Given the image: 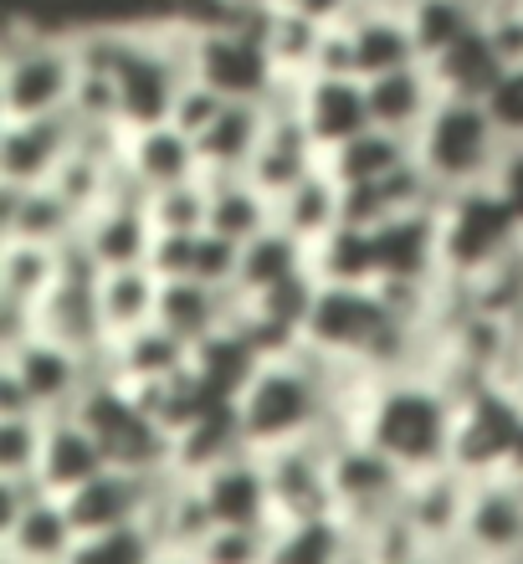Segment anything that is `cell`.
<instances>
[{"label": "cell", "instance_id": "cell-1", "mask_svg": "<svg viewBox=\"0 0 523 564\" xmlns=\"http://www.w3.org/2000/svg\"><path fill=\"white\" fill-rule=\"evenodd\" d=\"M349 431L395 457L405 473L447 467L451 436H457V390L436 370L374 375L349 416Z\"/></svg>", "mask_w": 523, "mask_h": 564}, {"label": "cell", "instance_id": "cell-2", "mask_svg": "<svg viewBox=\"0 0 523 564\" xmlns=\"http://www.w3.org/2000/svg\"><path fill=\"white\" fill-rule=\"evenodd\" d=\"M77 88H83L77 31H52L26 15H11L0 36V123L73 113Z\"/></svg>", "mask_w": 523, "mask_h": 564}, {"label": "cell", "instance_id": "cell-3", "mask_svg": "<svg viewBox=\"0 0 523 564\" xmlns=\"http://www.w3.org/2000/svg\"><path fill=\"white\" fill-rule=\"evenodd\" d=\"M411 144H416V164L432 175L442 195L493 185L513 149L493 123L488 104L472 93H442V104L432 108V119L421 123Z\"/></svg>", "mask_w": 523, "mask_h": 564}, {"label": "cell", "instance_id": "cell-4", "mask_svg": "<svg viewBox=\"0 0 523 564\" xmlns=\"http://www.w3.org/2000/svg\"><path fill=\"white\" fill-rule=\"evenodd\" d=\"M262 15H210L190 26V67L195 77L216 88L226 104H262L272 108L287 93L268 42H262Z\"/></svg>", "mask_w": 523, "mask_h": 564}, {"label": "cell", "instance_id": "cell-5", "mask_svg": "<svg viewBox=\"0 0 523 564\" xmlns=\"http://www.w3.org/2000/svg\"><path fill=\"white\" fill-rule=\"evenodd\" d=\"M98 375L103 359L31 334L26 344L0 349V416H67Z\"/></svg>", "mask_w": 523, "mask_h": 564}, {"label": "cell", "instance_id": "cell-6", "mask_svg": "<svg viewBox=\"0 0 523 564\" xmlns=\"http://www.w3.org/2000/svg\"><path fill=\"white\" fill-rule=\"evenodd\" d=\"M77 416L88 421V431L98 436V446L108 452V462H113V467L139 473V477L175 473V436L154 421V411L144 405V395H139V390H129L123 380H113L108 370L98 375L88 390H83Z\"/></svg>", "mask_w": 523, "mask_h": 564}, {"label": "cell", "instance_id": "cell-7", "mask_svg": "<svg viewBox=\"0 0 523 564\" xmlns=\"http://www.w3.org/2000/svg\"><path fill=\"white\" fill-rule=\"evenodd\" d=\"M523 241V221L513 200L493 185L457 191L442 200V268L451 282H472L488 272L498 257H509Z\"/></svg>", "mask_w": 523, "mask_h": 564}, {"label": "cell", "instance_id": "cell-8", "mask_svg": "<svg viewBox=\"0 0 523 564\" xmlns=\"http://www.w3.org/2000/svg\"><path fill=\"white\" fill-rule=\"evenodd\" d=\"M523 436V386L513 380H482L457 395V436H451V467L478 477L509 473Z\"/></svg>", "mask_w": 523, "mask_h": 564}, {"label": "cell", "instance_id": "cell-9", "mask_svg": "<svg viewBox=\"0 0 523 564\" xmlns=\"http://www.w3.org/2000/svg\"><path fill=\"white\" fill-rule=\"evenodd\" d=\"M329 482H334V513L364 534L370 523L395 513L405 498V473L395 457H385L374 442H364L359 431H334L329 436Z\"/></svg>", "mask_w": 523, "mask_h": 564}, {"label": "cell", "instance_id": "cell-10", "mask_svg": "<svg viewBox=\"0 0 523 564\" xmlns=\"http://www.w3.org/2000/svg\"><path fill=\"white\" fill-rule=\"evenodd\" d=\"M293 119L308 129V139L318 144V154L329 160L334 149H345L349 139H359L364 129H374L364 77H355V73H308L303 83H293Z\"/></svg>", "mask_w": 523, "mask_h": 564}, {"label": "cell", "instance_id": "cell-11", "mask_svg": "<svg viewBox=\"0 0 523 564\" xmlns=\"http://www.w3.org/2000/svg\"><path fill=\"white\" fill-rule=\"evenodd\" d=\"M73 149H77L73 113L0 123V185H11V191L52 185L62 164L73 160Z\"/></svg>", "mask_w": 523, "mask_h": 564}, {"label": "cell", "instance_id": "cell-12", "mask_svg": "<svg viewBox=\"0 0 523 564\" xmlns=\"http://www.w3.org/2000/svg\"><path fill=\"white\" fill-rule=\"evenodd\" d=\"M272 482V508L277 519H314L334 513V482H329V436L293 442L277 452H262Z\"/></svg>", "mask_w": 523, "mask_h": 564}, {"label": "cell", "instance_id": "cell-13", "mask_svg": "<svg viewBox=\"0 0 523 564\" xmlns=\"http://www.w3.org/2000/svg\"><path fill=\"white\" fill-rule=\"evenodd\" d=\"M462 544L482 564L523 554V482L519 477L498 473V477H478L472 482L467 519H462Z\"/></svg>", "mask_w": 523, "mask_h": 564}, {"label": "cell", "instance_id": "cell-14", "mask_svg": "<svg viewBox=\"0 0 523 564\" xmlns=\"http://www.w3.org/2000/svg\"><path fill=\"white\" fill-rule=\"evenodd\" d=\"M83 252L92 257L98 272H119V268H150V252L160 231L150 221V200H108L83 221L77 231Z\"/></svg>", "mask_w": 523, "mask_h": 564}, {"label": "cell", "instance_id": "cell-15", "mask_svg": "<svg viewBox=\"0 0 523 564\" xmlns=\"http://www.w3.org/2000/svg\"><path fill=\"white\" fill-rule=\"evenodd\" d=\"M380 247V282H442V206L411 210L395 221L374 226Z\"/></svg>", "mask_w": 523, "mask_h": 564}, {"label": "cell", "instance_id": "cell-16", "mask_svg": "<svg viewBox=\"0 0 523 564\" xmlns=\"http://www.w3.org/2000/svg\"><path fill=\"white\" fill-rule=\"evenodd\" d=\"M195 482H200V498H206L216 523H277L262 452H237V457L216 462L210 473H200Z\"/></svg>", "mask_w": 523, "mask_h": 564}, {"label": "cell", "instance_id": "cell-17", "mask_svg": "<svg viewBox=\"0 0 523 564\" xmlns=\"http://www.w3.org/2000/svg\"><path fill=\"white\" fill-rule=\"evenodd\" d=\"M154 498V477L123 473V467H108L92 482H83L77 492H67V519L83 539L88 534H108V529H129V523H144Z\"/></svg>", "mask_w": 523, "mask_h": 564}, {"label": "cell", "instance_id": "cell-18", "mask_svg": "<svg viewBox=\"0 0 523 564\" xmlns=\"http://www.w3.org/2000/svg\"><path fill=\"white\" fill-rule=\"evenodd\" d=\"M467 498H472V477L457 473V467H432V473H411L401 498V513L416 523V534L442 550V544H457L462 539V519H467Z\"/></svg>", "mask_w": 523, "mask_h": 564}, {"label": "cell", "instance_id": "cell-19", "mask_svg": "<svg viewBox=\"0 0 523 564\" xmlns=\"http://www.w3.org/2000/svg\"><path fill=\"white\" fill-rule=\"evenodd\" d=\"M123 170L134 175V185L144 195L170 191V185H190V180H206L200 170V149L185 129L175 123H154V129H134L123 134Z\"/></svg>", "mask_w": 523, "mask_h": 564}, {"label": "cell", "instance_id": "cell-20", "mask_svg": "<svg viewBox=\"0 0 523 564\" xmlns=\"http://www.w3.org/2000/svg\"><path fill=\"white\" fill-rule=\"evenodd\" d=\"M83 231V210L57 185L11 191L0 185V241H36V247H67Z\"/></svg>", "mask_w": 523, "mask_h": 564}, {"label": "cell", "instance_id": "cell-21", "mask_svg": "<svg viewBox=\"0 0 523 564\" xmlns=\"http://www.w3.org/2000/svg\"><path fill=\"white\" fill-rule=\"evenodd\" d=\"M237 313H241L237 288H210L200 278H160V318L154 324H165L170 334H179L190 349L206 344L210 334L231 328Z\"/></svg>", "mask_w": 523, "mask_h": 564}, {"label": "cell", "instance_id": "cell-22", "mask_svg": "<svg viewBox=\"0 0 523 564\" xmlns=\"http://www.w3.org/2000/svg\"><path fill=\"white\" fill-rule=\"evenodd\" d=\"M103 370L144 395V390L165 386V380L190 370V344L179 339V334H170L165 324H144V328H134V334H123V339L108 344Z\"/></svg>", "mask_w": 523, "mask_h": 564}, {"label": "cell", "instance_id": "cell-23", "mask_svg": "<svg viewBox=\"0 0 523 564\" xmlns=\"http://www.w3.org/2000/svg\"><path fill=\"white\" fill-rule=\"evenodd\" d=\"M364 93H370V119L374 129H390V134L416 139V129L432 119V108L442 104V77L426 67V62H411V67H395V73L364 77Z\"/></svg>", "mask_w": 523, "mask_h": 564}, {"label": "cell", "instance_id": "cell-24", "mask_svg": "<svg viewBox=\"0 0 523 564\" xmlns=\"http://www.w3.org/2000/svg\"><path fill=\"white\" fill-rule=\"evenodd\" d=\"M108 467H113V462H108V452L98 446V436H92L88 421L77 416V411H67V416H46L42 467H36V477H42L46 492L67 498V492H77L98 473H108Z\"/></svg>", "mask_w": 523, "mask_h": 564}, {"label": "cell", "instance_id": "cell-25", "mask_svg": "<svg viewBox=\"0 0 523 564\" xmlns=\"http://www.w3.org/2000/svg\"><path fill=\"white\" fill-rule=\"evenodd\" d=\"M77 529L67 519V503L57 492H46L42 503L0 523V564H67L77 550Z\"/></svg>", "mask_w": 523, "mask_h": 564}, {"label": "cell", "instance_id": "cell-26", "mask_svg": "<svg viewBox=\"0 0 523 564\" xmlns=\"http://www.w3.org/2000/svg\"><path fill=\"white\" fill-rule=\"evenodd\" d=\"M345 42H349V62H355L359 77H380V73H395V67L421 62L416 31H411V15L405 11L359 6L345 21Z\"/></svg>", "mask_w": 523, "mask_h": 564}, {"label": "cell", "instance_id": "cell-27", "mask_svg": "<svg viewBox=\"0 0 523 564\" xmlns=\"http://www.w3.org/2000/svg\"><path fill=\"white\" fill-rule=\"evenodd\" d=\"M268 123H272V108L226 104L221 119L195 139V149H200V170H206V175H247L252 160H257V149H262V139H268Z\"/></svg>", "mask_w": 523, "mask_h": 564}, {"label": "cell", "instance_id": "cell-28", "mask_svg": "<svg viewBox=\"0 0 523 564\" xmlns=\"http://www.w3.org/2000/svg\"><path fill=\"white\" fill-rule=\"evenodd\" d=\"M268 359L252 349V339L241 334L237 324L221 328V334H210L206 344H195L190 349V375L200 380V390H206L210 401L221 405H237L241 390L252 386V375L262 370Z\"/></svg>", "mask_w": 523, "mask_h": 564}, {"label": "cell", "instance_id": "cell-29", "mask_svg": "<svg viewBox=\"0 0 523 564\" xmlns=\"http://www.w3.org/2000/svg\"><path fill=\"white\" fill-rule=\"evenodd\" d=\"M314 272V252L303 247L293 231L272 221L268 231H257L252 241H241V268H237V293L241 297H262L283 282Z\"/></svg>", "mask_w": 523, "mask_h": 564}, {"label": "cell", "instance_id": "cell-30", "mask_svg": "<svg viewBox=\"0 0 523 564\" xmlns=\"http://www.w3.org/2000/svg\"><path fill=\"white\" fill-rule=\"evenodd\" d=\"M57 282H62V247L0 241V308L36 313Z\"/></svg>", "mask_w": 523, "mask_h": 564}, {"label": "cell", "instance_id": "cell-31", "mask_svg": "<svg viewBox=\"0 0 523 564\" xmlns=\"http://www.w3.org/2000/svg\"><path fill=\"white\" fill-rule=\"evenodd\" d=\"M277 226H283V231H293L308 252L329 237L334 226H345V185L329 175V164H324V170H314L303 185H293V191L277 200Z\"/></svg>", "mask_w": 523, "mask_h": 564}, {"label": "cell", "instance_id": "cell-32", "mask_svg": "<svg viewBox=\"0 0 523 564\" xmlns=\"http://www.w3.org/2000/svg\"><path fill=\"white\" fill-rule=\"evenodd\" d=\"M359 544L339 513H314V519H277L272 523L268 564H339Z\"/></svg>", "mask_w": 523, "mask_h": 564}, {"label": "cell", "instance_id": "cell-33", "mask_svg": "<svg viewBox=\"0 0 523 564\" xmlns=\"http://www.w3.org/2000/svg\"><path fill=\"white\" fill-rule=\"evenodd\" d=\"M206 191H210V231L231 237L237 247L277 221V200L252 175H206Z\"/></svg>", "mask_w": 523, "mask_h": 564}, {"label": "cell", "instance_id": "cell-34", "mask_svg": "<svg viewBox=\"0 0 523 564\" xmlns=\"http://www.w3.org/2000/svg\"><path fill=\"white\" fill-rule=\"evenodd\" d=\"M98 313H103L108 344L134 334L160 318V272L154 268H119L98 278Z\"/></svg>", "mask_w": 523, "mask_h": 564}, {"label": "cell", "instance_id": "cell-35", "mask_svg": "<svg viewBox=\"0 0 523 564\" xmlns=\"http://www.w3.org/2000/svg\"><path fill=\"white\" fill-rule=\"evenodd\" d=\"M314 278L324 288H374L380 282V247L370 226H334L314 247Z\"/></svg>", "mask_w": 523, "mask_h": 564}, {"label": "cell", "instance_id": "cell-36", "mask_svg": "<svg viewBox=\"0 0 523 564\" xmlns=\"http://www.w3.org/2000/svg\"><path fill=\"white\" fill-rule=\"evenodd\" d=\"M237 452H252L247 436H241L237 405H210L206 416L190 421V426L175 436V473L200 477V473H210L216 462L237 457Z\"/></svg>", "mask_w": 523, "mask_h": 564}, {"label": "cell", "instance_id": "cell-37", "mask_svg": "<svg viewBox=\"0 0 523 564\" xmlns=\"http://www.w3.org/2000/svg\"><path fill=\"white\" fill-rule=\"evenodd\" d=\"M324 36H329L324 21H308V15L287 11V6H272V11L262 15V42H268V52H272V62H277L283 83H303L308 73H318Z\"/></svg>", "mask_w": 523, "mask_h": 564}, {"label": "cell", "instance_id": "cell-38", "mask_svg": "<svg viewBox=\"0 0 523 564\" xmlns=\"http://www.w3.org/2000/svg\"><path fill=\"white\" fill-rule=\"evenodd\" d=\"M416 160V144L405 134H390V129H364L359 139H349L345 149H334L329 160V175L339 185H370V180H385L395 170Z\"/></svg>", "mask_w": 523, "mask_h": 564}, {"label": "cell", "instance_id": "cell-39", "mask_svg": "<svg viewBox=\"0 0 523 564\" xmlns=\"http://www.w3.org/2000/svg\"><path fill=\"white\" fill-rule=\"evenodd\" d=\"M405 15H411V31H416L421 62H442L451 46H462L467 36L482 31V11L472 0H411Z\"/></svg>", "mask_w": 523, "mask_h": 564}, {"label": "cell", "instance_id": "cell-40", "mask_svg": "<svg viewBox=\"0 0 523 564\" xmlns=\"http://www.w3.org/2000/svg\"><path fill=\"white\" fill-rule=\"evenodd\" d=\"M150 221L160 237H195L210 226V191L206 180H190V185H170V191L150 195Z\"/></svg>", "mask_w": 523, "mask_h": 564}, {"label": "cell", "instance_id": "cell-41", "mask_svg": "<svg viewBox=\"0 0 523 564\" xmlns=\"http://www.w3.org/2000/svg\"><path fill=\"white\" fill-rule=\"evenodd\" d=\"M154 560H160V539L144 523H129V529L77 539V550L67 564H154Z\"/></svg>", "mask_w": 523, "mask_h": 564}, {"label": "cell", "instance_id": "cell-42", "mask_svg": "<svg viewBox=\"0 0 523 564\" xmlns=\"http://www.w3.org/2000/svg\"><path fill=\"white\" fill-rule=\"evenodd\" d=\"M195 554L200 564H268L272 523H216Z\"/></svg>", "mask_w": 523, "mask_h": 564}, {"label": "cell", "instance_id": "cell-43", "mask_svg": "<svg viewBox=\"0 0 523 564\" xmlns=\"http://www.w3.org/2000/svg\"><path fill=\"white\" fill-rule=\"evenodd\" d=\"M46 416H0V477H36Z\"/></svg>", "mask_w": 523, "mask_h": 564}, {"label": "cell", "instance_id": "cell-44", "mask_svg": "<svg viewBox=\"0 0 523 564\" xmlns=\"http://www.w3.org/2000/svg\"><path fill=\"white\" fill-rule=\"evenodd\" d=\"M482 104H488L493 123L503 129V139H509V144H523V62L498 73V83L482 93Z\"/></svg>", "mask_w": 523, "mask_h": 564}, {"label": "cell", "instance_id": "cell-45", "mask_svg": "<svg viewBox=\"0 0 523 564\" xmlns=\"http://www.w3.org/2000/svg\"><path fill=\"white\" fill-rule=\"evenodd\" d=\"M221 108H226V98L216 88H206L200 77H190L185 88H179V98H175V113H170V123L175 129H185L190 139H200L210 129V123L221 119Z\"/></svg>", "mask_w": 523, "mask_h": 564}, {"label": "cell", "instance_id": "cell-46", "mask_svg": "<svg viewBox=\"0 0 523 564\" xmlns=\"http://www.w3.org/2000/svg\"><path fill=\"white\" fill-rule=\"evenodd\" d=\"M277 6L308 15V21H324V26H339V21H349L359 11V0H277Z\"/></svg>", "mask_w": 523, "mask_h": 564}, {"label": "cell", "instance_id": "cell-47", "mask_svg": "<svg viewBox=\"0 0 523 564\" xmlns=\"http://www.w3.org/2000/svg\"><path fill=\"white\" fill-rule=\"evenodd\" d=\"M498 191L513 200V210H519L523 221V144L509 149V160H503V170H498Z\"/></svg>", "mask_w": 523, "mask_h": 564}, {"label": "cell", "instance_id": "cell-48", "mask_svg": "<svg viewBox=\"0 0 523 564\" xmlns=\"http://www.w3.org/2000/svg\"><path fill=\"white\" fill-rule=\"evenodd\" d=\"M277 0H210V15H247V11H272Z\"/></svg>", "mask_w": 523, "mask_h": 564}, {"label": "cell", "instance_id": "cell-49", "mask_svg": "<svg viewBox=\"0 0 523 564\" xmlns=\"http://www.w3.org/2000/svg\"><path fill=\"white\" fill-rule=\"evenodd\" d=\"M154 564H200V554L195 550H160V560Z\"/></svg>", "mask_w": 523, "mask_h": 564}, {"label": "cell", "instance_id": "cell-50", "mask_svg": "<svg viewBox=\"0 0 523 564\" xmlns=\"http://www.w3.org/2000/svg\"><path fill=\"white\" fill-rule=\"evenodd\" d=\"M339 564H380V560H374V554L364 550V544H355V550H349V554H345V560H339Z\"/></svg>", "mask_w": 523, "mask_h": 564}, {"label": "cell", "instance_id": "cell-51", "mask_svg": "<svg viewBox=\"0 0 523 564\" xmlns=\"http://www.w3.org/2000/svg\"><path fill=\"white\" fill-rule=\"evenodd\" d=\"M359 6H380V11H405L411 0H359Z\"/></svg>", "mask_w": 523, "mask_h": 564}, {"label": "cell", "instance_id": "cell-52", "mask_svg": "<svg viewBox=\"0 0 523 564\" xmlns=\"http://www.w3.org/2000/svg\"><path fill=\"white\" fill-rule=\"evenodd\" d=\"M509 477H519L523 482V436H519V452H513V462H509Z\"/></svg>", "mask_w": 523, "mask_h": 564}, {"label": "cell", "instance_id": "cell-53", "mask_svg": "<svg viewBox=\"0 0 523 564\" xmlns=\"http://www.w3.org/2000/svg\"><path fill=\"white\" fill-rule=\"evenodd\" d=\"M519 386H523V375H519Z\"/></svg>", "mask_w": 523, "mask_h": 564}]
</instances>
